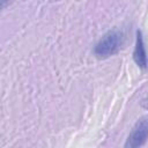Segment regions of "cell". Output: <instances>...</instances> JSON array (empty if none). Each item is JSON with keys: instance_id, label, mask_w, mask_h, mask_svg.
Wrapping results in <instances>:
<instances>
[{"instance_id": "277c9868", "label": "cell", "mask_w": 148, "mask_h": 148, "mask_svg": "<svg viewBox=\"0 0 148 148\" xmlns=\"http://www.w3.org/2000/svg\"><path fill=\"white\" fill-rule=\"evenodd\" d=\"M13 0H1V2H2V7H6L7 6V3H9V2H12Z\"/></svg>"}, {"instance_id": "6da1fadb", "label": "cell", "mask_w": 148, "mask_h": 148, "mask_svg": "<svg viewBox=\"0 0 148 148\" xmlns=\"http://www.w3.org/2000/svg\"><path fill=\"white\" fill-rule=\"evenodd\" d=\"M124 44V34L120 30L108 31L95 45L94 54L97 58H108L116 54Z\"/></svg>"}, {"instance_id": "3957f363", "label": "cell", "mask_w": 148, "mask_h": 148, "mask_svg": "<svg viewBox=\"0 0 148 148\" xmlns=\"http://www.w3.org/2000/svg\"><path fill=\"white\" fill-rule=\"evenodd\" d=\"M133 59L135 64L140 68H147L148 67V56L143 42V37L141 31H136V43H135V49L133 52Z\"/></svg>"}, {"instance_id": "7a4b0ae2", "label": "cell", "mask_w": 148, "mask_h": 148, "mask_svg": "<svg viewBox=\"0 0 148 148\" xmlns=\"http://www.w3.org/2000/svg\"><path fill=\"white\" fill-rule=\"evenodd\" d=\"M147 141H148V118H141L140 120L136 121L132 132L130 133L125 142V147H130V148L141 147L146 145Z\"/></svg>"}]
</instances>
